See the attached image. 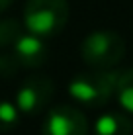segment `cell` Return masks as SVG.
Returning a JSON list of instances; mask_svg holds the SVG:
<instances>
[{
    "instance_id": "1",
    "label": "cell",
    "mask_w": 133,
    "mask_h": 135,
    "mask_svg": "<svg viewBox=\"0 0 133 135\" xmlns=\"http://www.w3.org/2000/svg\"><path fill=\"white\" fill-rule=\"evenodd\" d=\"M120 71L110 69H90L78 73L68 82V94L72 100L86 108H104L116 96Z\"/></svg>"
},
{
    "instance_id": "2",
    "label": "cell",
    "mask_w": 133,
    "mask_h": 135,
    "mask_svg": "<svg viewBox=\"0 0 133 135\" xmlns=\"http://www.w3.org/2000/svg\"><path fill=\"white\" fill-rule=\"evenodd\" d=\"M68 22L67 0H27L24 6V27L43 39L55 37Z\"/></svg>"
},
{
    "instance_id": "3",
    "label": "cell",
    "mask_w": 133,
    "mask_h": 135,
    "mask_svg": "<svg viewBox=\"0 0 133 135\" xmlns=\"http://www.w3.org/2000/svg\"><path fill=\"white\" fill-rule=\"evenodd\" d=\"M125 55V41L117 31L98 30L84 37L80 57L90 69H112Z\"/></svg>"
},
{
    "instance_id": "4",
    "label": "cell",
    "mask_w": 133,
    "mask_h": 135,
    "mask_svg": "<svg viewBox=\"0 0 133 135\" xmlns=\"http://www.w3.org/2000/svg\"><path fill=\"white\" fill-rule=\"evenodd\" d=\"M55 94V82L45 74H29L22 80L16 92V106L22 114L35 115L47 110Z\"/></svg>"
},
{
    "instance_id": "5",
    "label": "cell",
    "mask_w": 133,
    "mask_h": 135,
    "mask_svg": "<svg viewBox=\"0 0 133 135\" xmlns=\"http://www.w3.org/2000/svg\"><path fill=\"white\" fill-rule=\"evenodd\" d=\"M41 135H88L86 115L76 106H55L45 115Z\"/></svg>"
},
{
    "instance_id": "6",
    "label": "cell",
    "mask_w": 133,
    "mask_h": 135,
    "mask_svg": "<svg viewBox=\"0 0 133 135\" xmlns=\"http://www.w3.org/2000/svg\"><path fill=\"white\" fill-rule=\"evenodd\" d=\"M12 53L24 69H39L49 59V47L43 37L33 35L29 31H22L12 43Z\"/></svg>"
},
{
    "instance_id": "7",
    "label": "cell",
    "mask_w": 133,
    "mask_h": 135,
    "mask_svg": "<svg viewBox=\"0 0 133 135\" xmlns=\"http://www.w3.org/2000/svg\"><path fill=\"white\" fill-rule=\"evenodd\" d=\"M94 135H133V122L121 112H104L94 123Z\"/></svg>"
},
{
    "instance_id": "8",
    "label": "cell",
    "mask_w": 133,
    "mask_h": 135,
    "mask_svg": "<svg viewBox=\"0 0 133 135\" xmlns=\"http://www.w3.org/2000/svg\"><path fill=\"white\" fill-rule=\"evenodd\" d=\"M120 106L125 112L133 114V67L120 71L117 76V86H116V96H114Z\"/></svg>"
},
{
    "instance_id": "9",
    "label": "cell",
    "mask_w": 133,
    "mask_h": 135,
    "mask_svg": "<svg viewBox=\"0 0 133 135\" xmlns=\"http://www.w3.org/2000/svg\"><path fill=\"white\" fill-rule=\"evenodd\" d=\"M20 114L16 102L0 100V133H8L20 123Z\"/></svg>"
},
{
    "instance_id": "10",
    "label": "cell",
    "mask_w": 133,
    "mask_h": 135,
    "mask_svg": "<svg viewBox=\"0 0 133 135\" xmlns=\"http://www.w3.org/2000/svg\"><path fill=\"white\" fill-rule=\"evenodd\" d=\"M22 26L20 22L12 20V18H6V20H0V49L12 45L14 41L18 39V35L22 33Z\"/></svg>"
},
{
    "instance_id": "11",
    "label": "cell",
    "mask_w": 133,
    "mask_h": 135,
    "mask_svg": "<svg viewBox=\"0 0 133 135\" xmlns=\"http://www.w3.org/2000/svg\"><path fill=\"white\" fill-rule=\"evenodd\" d=\"M20 69V63L14 57V53H0V76L8 78Z\"/></svg>"
},
{
    "instance_id": "12",
    "label": "cell",
    "mask_w": 133,
    "mask_h": 135,
    "mask_svg": "<svg viewBox=\"0 0 133 135\" xmlns=\"http://www.w3.org/2000/svg\"><path fill=\"white\" fill-rule=\"evenodd\" d=\"M12 2H14V0H0V14H2L4 10H8Z\"/></svg>"
}]
</instances>
